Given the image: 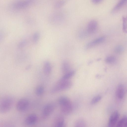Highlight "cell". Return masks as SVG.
<instances>
[{"label": "cell", "mask_w": 127, "mask_h": 127, "mask_svg": "<svg viewBox=\"0 0 127 127\" xmlns=\"http://www.w3.org/2000/svg\"><path fill=\"white\" fill-rule=\"evenodd\" d=\"M58 102L62 113L68 114L71 112L73 109L72 105L68 97L64 96H61L59 98Z\"/></svg>", "instance_id": "1"}, {"label": "cell", "mask_w": 127, "mask_h": 127, "mask_svg": "<svg viewBox=\"0 0 127 127\" xmlns=\"http://www.w3.org/2000/svg\"><path fill=\"white\" fill-rule=\"evenodd\" d=\"M13 99L10 96H6L0 100V113H6L11 109L13 105Z\"/></svg>", "instance_id": "2"}, {"label": "cell", "mask_w": 127, "mask_h": 127, "mask_svg": "<svg viewBox=\"0 0 127 127\" xmlns=\"http://www.w3.org/2000/svg\"><path fill=\"white\" fill-rule=\"evenodd\" d=\"M72 85V82L69 80H60L57 83L52 89L51 92L52 93L66 90L70 88Z\"/></svg>", "instance_id": "3"}, {"label": "cell", "mask_w": 127, "mask_h": 127, "mask_svg": "<svg viewBox=\"0 0 127 127\" xmlns=\"http://www.w3.org/2000/svg\"><path fill=\"white\" fill-rule=\"evenodd\" d=\"M35 0H21L15 2L13 5V8L17 9H21L27 7Z\"/></svg>", "instance_id": "4"}, {"label": "cell", "mask_w": 127, "mask_h": 127, "mask_svg": "<svg viewBox=\"0 0 127 127\" xmlns=\"http://www.w3.org/2000/svg\"><path fill=\"white\" fill-rule=\"evenodd\" d=\"M29 105V102L28 100L26 98H23L18 101L16 104V107L18 111L23 112L28 109Z\"/></svg>", "instance_id": "5"}, {"label": "cell", "mask_w": 127, "mask_h": 127, "mask_svg": "<svg viewBox=\"0 0 127 127\" xmlns=\"http://www.w3.org/2000/svg\"><path fill=\"white\" fill-rule=\"evenodd\" d=\"M55 108L54 104L50 103L45 106L43 110L42 117L43 118H47L54 111Z\"/></svg>", "instance_id": "6"}, {"label": "cell", "mask_w": 127, "mask_h": 127, "mask_svg": "<svg viewBox=\"0 0 127 127\" xmlns=\"http://www.w3.org/2000/svg\"><path fill=\"white\" fill-rule=\"evenodd\" d=\"M119 117V112L117 111H114L112 114L109 119L108 126L109 127H114L116 124Z\"/></svg>", "instance_id": "7"}, {"label": "cell", "mask_w": 127, "mask_h": 127, "mask_svg": "<svg viewBox=\"0 0 127 127\" xmlns=\"http://www.w3.org/2000/svg\"><path fill=\"white\" fill-rule=\"evenodd\" d=\"M97 27V22L95 20L90 21L87 25V31L89 34H92L96 31Z\"/></svg>", "instance_id": "8"}, {"label": "cell", "mask_w": 127, "mask_h": 127, "mask_svg": "<svg viewBox=\"0 0 127 127\" xmlns=\"http://www.w3.org/2000/svg\"><path fill=\"white\" fill-rule=\"evenodd\" d=\"M63 14L60 13H55L52 14L50 16V19L52 22L59 23L63 20L64 18Z\"/></svg>", "instance_id": "9"}, {"label": "cell", "mask_w": 127, "mask_h": 127, "mask_svg": "<svg viewBox=\"0 0 127 127\" xmlns=\"http://www.w3.org/2000/svg\"><path fill=\"white\" fill-rule=\"evenodd\" d=\"M105 39V37L104 36L98 38L88 43L86 45V48L87 49L91 48L103 42Z\"/></svg>", "instance_id": "10"}, {"label": "cell", "mask_w": 127, "mask_h": 127, "mask_svg": "<svg viewBox=\"0 0 127 127\" xmlns=\"http://www.w3.org/2000/svg\"><path fill=\"white\" fill-rule=\"evenodd\" d=\"M37 120V117L35 114H31L26 118L25 120V123L27 125H32L36 122Z\"/></svg>", "instance_id": "11"}, {"label": "cell", "mask_w": 127, "mask_h": 127, "mask_svg": "<svg viewBox=\"0 0 127 127\" xmlns=\"http://www.w3.org/2000/svg\"><path fill=\"white\" fill-rule=\"evenodd\" d=\"M64 117L60 115L57 116L55 118L54 125L55 127H62L64 125Z\"/></svg>", "instance_id": "12"}, {"label": "cell", "mask_w": 127, "mask_h": 127, "mask_svg": "<svg viewBox=\"0 0 127 127\" xmlns=\"http://www.w3.org/2000/svg\"><path fill=\"white\" fill-rule=\"evenodd\" d=\"M124 94V87L122 84H120L118 86L116 90V96L118 98L121 99L123 98Z\"/></svg>", "instance_id": "13"}, {"label": "cell", "mask_w": 127, "mask_h": 127, "mask_svg": "<svg viewBox=\"0 0 127 127\" xmlns=\"http://www.w3.org/2000/svg\"><path fill=\"white\" fill-rule=\"evenodd\" d=\"M127 0H120L112 10L111 13H114L120 9L126 4Z\"/></svg>", "instance_id": "14"}, {"label": "cell", "mask_w": 127, "mask_h": 127, "mask_svg": "<svg viewBox=\"0 0 127 127\" xmlns=\"http://www.w3.org/2000/svg\"><path fill=\"white\" fill-rule=\"evenodd\" d=\"M51 71V67L50 63L48 61H45L43 66V71L46 75L49 74Z\"/></svg>", "instance_id": "15"}, {"label": "cell", "mask_w": 127, "mask_h": 127, "mask_svg": "<svg viewBox=\"0 0 127 127\" xmlns=\"http://www.w3.org/2000/svg\"><path fill=\"white\" fill-rule=\"evenodd\" d=\"M127 125V116L123 117L117 123L116 127H126Z\"/></svg>", "instance_id": "16"}, {"label": "cell", "mask_w": 127, "mask_h": 127, "mask_svg": "<svg viewBox=\"0 0 127 127\" xmlns=\"http://www.w3.org/2000/svg\"><path fill=\"white\" fill-rule=\"evenodd\" d=\"M75 73V71L74 70L69 71L65 73L64 75L60 80H69L74 75Z\"/></svg>", "instance_id": "17"}, {"label": "cell", "mask_w": 127, "mask_h": 127, "mask_svg": "<svg viewBox=\"0 0 127 127\" xmlns=\"http://www.w3.org/2000/svg\"><path fill=\"white\" fill-rule=\"evenodd\" d=\"M62 69L63 72L65 74L69 71L70 65L67 62L65 61L63 62Z\"/></svg>", "instance_id": "18"}, {"label": "cell", "mask_w": 127, "mask_h": 127, "mask_svg": "<svg viewBox=\"0 0 127 127\" xmlns=\"http://www.w3.org/2000/svg\"><path fill=\"white\" fill-rule=\"evenodd\" d=\"M116 61L115 57L113 56H109L105 59V62L108 64H112L114 63Z\"/></svg>", "instance_id": "19"}, {"label": "cell", "mask_w": 127, "mask_h": 127, "mask_svg": "<svg viewBox=\"0 0 127 127\" xmlns=\"http://www.w3.org/2000/svg\"><path fill=\"white\" fill-rule=\"evenodd\" d=\"M44 89L43 87L42 86H39L37 87L35 90V93L37 95H42L44 93Z\"/></svg>", "instance_id": "20"}, {"label": "cell", "mask_w": 127, "mask_h": 127, "mask_svg": "<svg viewBox=\"0 0 127 127\" xmlns=\"http://www.w3.org/2000/svg\"><path fill=\"white\" fill-rule=\"evenodd\" d=\"M124 50V47L122 46L121 45L116 46L114 48L115 52L117 54H121L123 52Z\"/></svg>", "instance_id": "21"}, {"label": "cell", "mask_w": 127, "mask_h": 127, "mask_svg": "<svg viewBox=\"0 0 127 127\" xmlns=\"http://www.w3.org/2000/svg\"><path fill=\"white\" fill-rule=\"evenodd\" d=\"M65 3V1L64 0H60L57 1L55 3L54 7L55 8H60L63 6Z\"/></svg>", "instance_id": "22"}, {"label": "cell", "mask_w": 127, "mask_h": 127, "mask_svg": "<svg viewBox=\"0 0 127 127\" xmlns=\"http://www.w3.org/2000/svg\"><path fill=\"white\" fill-rule=\"evenodd\" d=\"M123 30L124 32L126 33L127 32V19L125 16L122 17Z\"/></svg>", "instance_id": "23"}, {"label": "cell", "mask_w": 127, "mask_h": 127, "mask_svg": "<svg viewBox=\"0 0 127 127\" xmlns=\"http://www.w3.org/2000/svg\"><path fill=\"white\" fill-rule=\"evenodd\" d=\"M40 37V34L39 32H35L33 36L32 40L34 43H36Z\"/></svg>", "instance_id": "24"}, {"label": "cell", "mask_w": 127, "mask_h": 127, "mask_svg": "<svg viewBox=\"0 0 127 127\" xmlns=\"http://www.w3.org/2000/svg\"><path fill=\"white\" fill-rule=\"evenodd\" d=\"M101 98V96L100 95L96 96L92 99L91 101V103L92 104H94L98 102Z\"/></svg>", "instance_id": "25"}, {"label": "cell", "mask_w": 127, "mask_h": 127, "mask_svg": "<svg viewBox=\"0 0 127 127\" xmlns=\"http://www.w3.org/2000/svg\"><path fill=\"white\" fill-rule=\"evenodd\" d=\"M85 123L82 120H79L77 121L75 123V126L76 127H82L85 126Z\"/></svg>", "instance_id": "26"}, {"label": "cell", "mask_w": 127, "mask_h": 127, "mask_svg": "<svg viewBox=\"0 0 127 127\" xmlns=\"http://www.w3.org/2000/svg\"><path fill=\"white\" fill-rule=\"evenodd\" d=\"M103 0H91L92 3L94 4H98L102 2Z\"/></svg>", "instance_id": "27"}, {"label": "cell", "mask_w": 127, "mask_h": 127, "mask_svg": "<svg viewBox=\"0 0 127 127\" xmlns=\"http://www.w3.org/2000/svg\"><path fill=\"white\" fill-rule=\"evenodd\" d=\"M26 41H22L20 44V47H22L24 46L26 44Z\"/></svg>", "instance_id": "28"}]
</instances>
